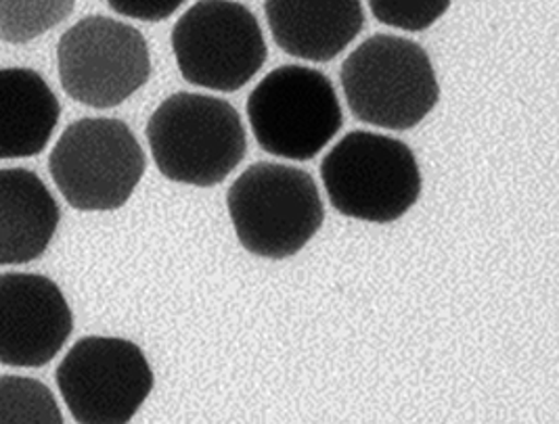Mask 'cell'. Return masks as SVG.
Masks as SVG:
<instances>
[{"label":"cell","instance_id":"6","mask_svg":"<svg viewBox=\"0 0 559 424\" xmlns=\"http://www.w3.org/2000/svg\"><path fill=\"white\" fill-rule=\"evenodd\" d=\"M255 141L275 157L308 161L342 130L344 116L330 77L305 65H283L248 99Z\"/></svg>","mask_w":559,"mask_h":424},{"label":"cell","instance_id":"14","mask_svg":"<svg viewBox=\"0 0 559 424\" xmlns=\"http://www.w3.org/2000/svg\"><path fill=\"white\" fill-rule=\"evenodd\" d=\"M76 0H0V40L26 45L74 13Z\"/></svg>","mask_w":559,"mask_h":424},{"label":"cell","instance_id":"3","mask_svg":"<svg viewBox=\"0 0 559 424\" xmlns=\"http://www.w3.org/2000/svg\"><path fill=\"white\" fill-rule=\"evenodd\" d=\"M321 178L335 211L360 222L401 220L421 195V172L403 141L350 132L325 155Z\"/></svg>","mask_w":559,"mask_h":424},{"label":"cell","instance_id":"5","mask_svg":"<svg viewBox=\"0 0 559 424\" xmlns=\"http://www.w3.org/2000/svg\"><path fill=\"white\" fill-rule=\"evenodd\" d=\"M147 170V157L122 120L84 118L52 147L49 172L74 209L114 211L127 205Z\"/></svg>","mask_w":559,"mask_h":424},{"label":"cell","instance_id":"13","mask_svg":"<svg viewBox=\"0 0 559 424\" xmlns=\"http://www.w3.org/2000/svg\"><path fill=\"white\" fill-rule=\"evenodd\" d=\"M59 116L61 105L43 75L27 68L0 70V159L40 155Z\"/></svg>","mask_w":559,"mask_h":424},{"label":"cell","instance_id":"8","mask_svg":"<svg viewBox=\"0 0 559 424\" xmlns=\"http://www.w3.org/2000/svg\"><path fill=\"white\" fill-rule=\"evenodd\" d=\"M178 70L191 86L218 93L243 88L269 49L254 13L235 0H200L173 29Z\"/></svg>","mask_w":559,"mask_h":424},{"label":"cell","instance_id":"12","mask_svg":"<svg viewBox=\"0 0 559 424\" xmlns=\"http://www.w3.org/2000/svg\"><path fill=\"white\" fill-rule=\"evenodd\" d=\"M61 211L47 184L26 168L0 170V266H20L49 250Z\"/></svg>","mask_w":559,"mask_h":424},{"label":"cell","instance_id":"15","mask_svg":"<svg viewBox=\"0 0 559 424\" xmlns=\"http://www.w3.org/2000/svg\"><path fill=\"white\" fill-rule=\"evenodd\" d=\"M0 423L61 424L51 389L27 376H0Z\"/></svg>","mask_w":559,"mask_h":424},{"label":"cell","instance_id":"17","mask_svg":"<svg viewBox=\"0 0 559 424\" xmlns=\"http://www.w3.org/2000/svg\"><path fill=\"white\" fill-rule=\"evenodd\" d=\"M185 2L187 0H107L118 15L141 22H164Z\"/></svg>","mask_w":559,"mask_h":424},{"label":"cell","instance_id":"10","mask_svg":"<svg viewBox=\"0 0 559 424\" xmlns=\"http://www.w3.org/2000/svg\"><path fill=\"white\" fill-rule=\"evenodd\" d=\"M72 330V310L51 278L0 275V364L47 366L63 350Z\"/></svg>","mask_w":559,"mask_h":424},{"label":"cell","instance_id":"16","mask_svg":"<svg viewBox=\"0 0 559 424\" xmlns=\"http://www.w3.org/2000/svg\"><path fill=\"white\" fill-rule=\"evenodd\" d=\"M369 7L380 24L424 32L449 11L451 0H369Z\"/></svg>","mask_w":559,"mask_h":424},{"label":"cell","instance_id":"1","mask_svg":"<svg viewBox=\"0 0 559 424\" xmlns=\"http://www.w3.org/2000/svg\"><path fill=\"white\" fill-rule=\"evenodd\" d=\"M147 141L157 170L173 182L210 189L243 161L246 128L227 100L177 93L153 111Z\"/></svg>","mask_w":559,"mask_h":424},{"label":"cell","instance_id":"9","mask_svg":"<svg viewBox=\"0 0 559 424\" xmlns=\"http://www.w3.org/2000/svg\"><path fill=\"white\" fill-rule=\"evenodd\" d=\"M57 387L80 424H127L153 389L139 346L118 337L80 339L57 368Z\"/></svg>","mask_w":559,"mask_h":424},{"label":"cell","instance_id":"2","mask_svg":"<svg viewBox=\"0 0 559 424\" xmlns=\"http://www.w3.org/2000/svg\"><path fill=\"white\" fill-rule=\"evenodd\" d=\"M340 77L356 120L383 130L403 132L421 124L440 99L428 52L399 36L367 38L348 54Z\"/></svg>","mask_w":559,"mask_h":424},{"label":"cell","instance_id":"11","mask_svg":"<svg viewBox=\"0 0 559 424\" xmlns=\"http://www.w3.org/2000/svg\"><path fill=\"white\" fill-rule=\"evenodd\" d=\"M271 34L292 57L325 63L365 27L360 0H264Z\"/></svg>","mask_w":559,"mask_h":424},{"label":"cell","instance_id":"7","mask_svg":"<svg viewBox=\"0 0 559 424\" xmlns=\"http://www.w3.org/2000/svg\"><path fill=\"white\" fill-rule=\"evenodd\" d=\"M59 82L70 99L111 109L139 93L152 77V54L134 25L88 15L57 45Z\"/></svg>","mask_w":559,"mask_h":424},{"label":"cell","instance_id":"4","mask_svg":"<svg viewBox=\"0 0 559 424\" xmlns=\"http://www.w3.org/2000/svg\"><path fill=\"white\" fill-rule=\"evenodd\" d=\"M227 203L243 250L269 259L300 253L325 220L312 175L269 161L255 163L239 175L229 189Z\"/></svg>","mask_w":559,"mask_h":424}]
</instances>
